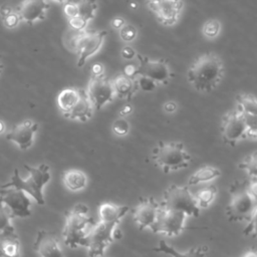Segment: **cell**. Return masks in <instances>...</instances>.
<instances>
[{
  "mask_svg": "<svg viewBox=\"0 0 257 257\" xmlns=\"http://www.w3.org/2000/svg\"><path fill=\"white\" fill-rule=\"evenodd\" d=\"M37 128V122L31 119H25L22 122L13 126V128L6 136V140L13 142L21 150H27L33 144L34 135Z\"/></svg>",
  "mask_w": 257,
  "mask_h": 257,
  "instance_id": "cell-18",
  "label": "cell"
},
{
  "mask_svg": "<svg viewBox=\"0 0 257 257\" xmlns=\"http://www.w3.org/2000/svg\"><path fill=\"white\" fill-rule=\"evenodd\" d=\"M221 31V23L217 19H211L204 23L202 32L203 35L208 39L216 38Z\"/></svg>",
  "mask_w": 257,
  "mask_h": 257,
  "instance_id": "cell-32",
  "label": "cell"
},
{
  "mask_svg": "<svg viewBox=\"0 0 257 257\" xmlns=\"http://www.w3.org/2000/svg\"><path fill=\"white\" fill-rule=\"evenodd\" d=\"M139 60L136 76L142 75L154 80L157 84H167L172 77V71L165 60H154L142 54L136 55Z\"/></svg>",
  "mask_w": 257,
  "mask_h": 257,
  "instance_id": "cell-10",
  "label": "cell"
},
{
  "mask_svg": "<svg viewBox=\"0 0 257 257\" xmlns=\"http://www.w3.org/2000/svg\"><path fill=\"white\" fill-rule=\"evenodd\" d=\"M103 71H104V68L102 66V64L100 63H95L92 65L91 67V72H92V75H101L103 74Z\"/></svg>",
  "mask_w": 257,
  "mask_h": 257,
  "instance_id": "cell-43",
  "label": "cell"
},
{
  "mask_svg": "<svg viewBox=\"0 0 257 257\" xmlns=\"http://www.w3.org/2000/svg\"><path fill=\"white\" fill-rule=\"evenodd\" d=\"M149 8L161 24L173 26L178 22L183 12L184 2L183 0H162L157 4L149 5Z\"/></svg>",
  "mask_w": 257,
  "mask_h": 257,
  "instance_id": "cell-16",
  "label": "cell"
},
{
  "mask_svg": "<svg viewBox=\"0 0 257 257\" xmlns=\"http://www.w3.org/2000/svg\"><path fill=\"white\" fill-rule=\"evenodd\" d=\"M178 108V105L175 101L173 100H169V101H166L165 104H164V110L168 113H172V112H175Z\"/></svg>",
  "mask_w": 257,
  "mask_h": 257,
  "instance_id": "cell-41",
  "label": "cell"
},
{
  "mask_svg": "<svg viewBox=\"0 0 257 257\" xmlns=\"http://www.w3.org/2000/svg\"><path fill=\"white\" fill-rule=\"evenodd\" d=\"M0 200L9 209L13 218H26L31 215L30 199L26 193L19 189L0 187Z\"/></svg>",
  "mask_w": 257,
  "mask_h": 257,
  "instance_id": "cell-13",
  "label": "cell"
},
{
  "mask_svg": "<svg viewBox=\"0 0 257 257\" xmlns=\"http://www.w3.org/2000/svg\"><path fill=\"white\" fill-rule=\"evenodd\" d=\"M152 157L165 174L187 168L192 160L186 147L180 142H159L153 149Z\"/></svg>",
  "mask_w": 257,
  "mask_h": 257,
  "instance_id": "cell-4",
  "label": "cell"
},
{
  "mask_svg": "<svg viewBox=\"0 0 257 257\" xmlns=\"http://www.w3.org/2000/svg\"><path fill=\"white\" fill-rule=\"evenodd\" d=\"M2 21L7 28H15L20 23L21 18L16 11L12 10L10 13L2 18Z\"/></svg>",
  "mask_w": 257,
  "mask_h": 257,
  "instance_id": "cell-37",
  "label": "cell"
},
{
  "mask_svg": "<svg viewBox=\"0 0 257 257\" xmlns=\"http://www.w3.org/2000/svg\"><path fill=\"white\" fill-rule=\"evenodd\" d=\"M93 112V106L86 94V91L84 89H81L79 99L77 100L76 104L72 107V109L65 115V117L72 119V120H78L85 122L92 116Z\"/></svg>",
  "mask_w": 257,
  "mask_h": 257,
  "instance_id": "cell-22",
  "label": "cell"
},
{
  "mask_svg": "<svg viewBox=\"0 0 257 257\" xmlns=\"http://www.w3.org/2000/svg\"><path fill=\"white\" fill-rule=\"evenodd\" d=\"M111 128H112V132L116 136L124 137L130 132V122L125 118L119 117V118L114 120V122L112 123V127Z\"/></svg>",
  "mask_w": 257,
  "mask_h": 257,
  "instance_id": "cell-33",
  "label": "cell"
},
{
  "mask_svg": "<svg viewBox=\"0 0 257 257\" xmlns=\"http://www.w3.org/2000/svg\"><path fill=\"white\" fill-rule=\"evenodd\" d=\"M49 4L46 0H23L16 9L22 21L32 25L45 18Z\"/></svg>",
  "mask_w": 257,
  "mask_h": 257,
  "instance_id": "cell-19",
  "label": "cell"
},
{
  "mask_svg": "<svg viewBox=\"0 0 257 257\" xmlns=\"http://www.w3.org/2000/svg\"><path fill=\"white\" fill-rule=\"evenodd\" d=\"M224 64L219 55L213 52L200 55L189 67V83L199 92H211L224 76Z\"/></svg>",
  "mask_w": 257,
  "mask_h": 257,
  "instance_id": "cell-1",
  "label": "cell"
},
{
  "mask_svg": "<svg viewBox=\"0 0 257 257\" xmlns=\"http://www.w3.org/2000/svg\"><path fill=\"white\" fill-rule=\"evenodd\" d=\"M107 32L105 30H83L73 40V48L77 54V66L94 55L102 46Z\"/></svg>",
  "mask_w": 257,
  "mask_h": 257,
  "instance_id": "cell-7",
  "label": "cell"
},
{
  "mask_svg": "<svg viewBox=\"0 0 257 257\" xmlns=\"http://www.w3.org/2000/svg\"><path fill=\"white\" fill-rule=\"evenodd\" d=\"M2 68H3V66H2V63H1V60H0V73L2 71Z\"/></svg>",
  "mask_w": 257,
  "mask_h": 257,
  "instance_id": "cell-52",
  "label": "cell"
},
{
  "mask_svg": "<svg viewBox=\"0 0 257 257\" xmlns=\"http://www.w3.org/2000/svg\"><path fill=\"white\" fill-rule=\"evenodd\" d=\"M13 219L9 209L0 200V233L4 231H15L11 224Z\"/></svg>",
  "mask_w": 257,
  "mask_h": 257,
  "instance_id": "cell-31",
  "label": "cell"
},
{
  "mask_svg": "<svg viewBox=\"0 0 257 257\" xmlns=\"http://www.w3.org/2000/svg\"><path fill=\"white\" fill-rule=\"evenodd\" d=\"M118 225L96 222L87 236V254L89 257L103 256L108 245L114 240L113 231Z\"/></svg>",
  "mask_w": 257,
  "mask_h": 257,
  "instance_id": "cell-9",
  "label": "cell"
},
{
  "mask_svg": "<svg viewBox=\"0 0 257 257\" xmlns=\"http://www.w3.org/2000/svg\"><path fill=\"white\" fill-rule=\"evenodd\" d=\"M136 80H137L139 89H142V90L147 91V92L155 90L157 88V86H158V84L154 80H152V79H150L148 77L142 76V75L136 76Z\"/></svg>",
  "mask_w": 257,
  "mask_h": 257,
  "instance_id": "cell-35",
  "label": "cell"
},
{
  "mask_svg": "<svg viewBox=\"0 0 257 257\" xmlns=\"http://www.w3.org/2000/svg\"><path fill=\"white\" fill-rule=\"evenodd\" d=\"M221 134L223 141L233 147L241 140L247 138L245 119L237 109L230 110L224 114L221 123Z\"/></svg>",
  "mask_w": 257,
  "mask_h": 257,
  "instance_id": "cell-12",
  "label": "cell"
},
{
  "mask_svg": "<svg viewBox=\"0 0 257 257\" xmlns=\"http://www.w3.org/2000/svg\"><path fill=\"white\" fill-rule=\"evenodd\" d=\"M64 186L72 192H77L85 188L87 184V177L83 171L78 169H69L64 172L63 177Z\"/></svg>",
  "mask_w": 257,
  "mask_h": 257,
  "instance_id": "cell-26",
  "label": "cell"
},
{
  "mask_svg": "<svg viewBox=\"0 0 257 257\" xmlns=\"http://www.w3.org/2000/svg\"><path fill=\"white\" fill-rule=\"evenodd\" d=\"M4 128H5V125H4V122L2 121V120H0V134L1 133H3V131H4Z\"/></svg>",
  "mask_w": 257,
  "mask_h": 257,
  "instance_id": "cell-50",
  "label": "cell"
},
{
  "mask_svg": "<svg viewBox=\"0 0 257 257\" xmlns=\"http://www.w3.org/2000/svg\"><path fill=\"white\" fill-rule=\"evenodd\" d=\"M157 253H164L170 255L172 257H205L208 248L207 246H199L195 248H191L187 252H180L176 250L173 246L169 245L165 240H161L157 247L152 249Z\"/></svg>",
  "mask_w": 257,
  "mask_h": 257,
  "instance_id": "cell-24",
  "label": "cell"
},
{
  "mask_svg": "<svg viewBox=\"0 0 257 257\" xmlns=\"http://www.w3.org/2000/svg\"><path fill=\"white\" fill-rule=\"evenodd\" d=\"M130 6H131L133 9H136V8L138 7V4L135 3V2H131V3H130Z\"/></svg>",
  "mask_w": 257,
  "mask_h": 257,
  "instance_id": "cell-51",
  "label": "cell"
},
{
  "mask_svg": "<svg viewBox=\"0 0 257 257\" xmlns=\"http://www.w3.org/2000/svg\"><path fill=\"white\" fill-rule=\"evenodd\" d=\"M78 16L82 17L87 22H90L95 17L97 10V1L96 0H79L76 2Z\"/></svg>",
  "mask_w": 257,
  "mask_h": 257,
  "instance_id": "cell-29",
  "label": "cell"
},
{
  "mask_svg": "<svg viewBox=\"0 0 257 257\" xmlns=\"http://www.w3.org/2000/svg\"><path fill=\"white\" fill-rule=\"evenodd\" d=\"M136 71H137V66L126 65L123 69V74L130 77H136Z\"/></svg>",
  "mask_w": 257,
  "mask_h": 257,
  "instance_id": "cell-42",
  "label": "cell"
},
{
  "mask_svg": "<svg viewBox=\"0 0 257 257\" xmlns=\"http://www.w3.org/2000/svg\"><path fill=\"white\" fill-rule=\"evenodd\" d=\"M24 168L29 174L26 179H22L18 170L15 169L10 181L1 186V188L14 187L31 196L38 205H44L43 188L50 180L49 167L45 164H41L38 167L24 165Z\"/></svg>",
  "mask_w": 257,
  "mask_h": 257,
  "instance_id": "cell-3",
  "label": "cell"
},
{
  "mask_svg": "<svg viewBox=\"0 0 257 257\" xmlns=\"http://www.w3.org/2000/svg\"><path fill=\"white\" fill-rule=\"evenodd\" d=\"M256 214H257V210L254 211V213L252 214L250 219L247 221L248 224L243 230V234L245 236H249V237H253V238L256 236Z\"/></svg>",
  "mask_w": 257,
  "mask_h": 257,
  "instance_id": "cell-38",
  "label": "cell"
},
{
  "mask_svg": "<svg viewBox=\"0 0 257 257\" xmlns=\"http://www.w3.org/2000/svg\"><path fill=\"white\" fill-rule=\"evenodd\" d=\"M95 221L89 215V209L82 203L76 204L65 213V221L62 230L64 244L69 248L86 247L87 236L95 225Z\"/></svg>",
  "mask_w": 257,
  "mask_h": 257,
  "instance_id": "cell-2",
  "label": "cell"
},
{
  "mask_svg": "<svg viewBox=\"0 0 257 257\" xmlns=\"http://www.w3.org/2000/svg\"><path fill=\"white\" fill-rule=\"evenodd\" d=\"M127 211V206L116 205L110 202H103L98 207L99 221L106 224L118 225Z\"/></svg>",
  "mask_w": 257,
  "mask_h": 257,
  "instance_id": "cell-21",
  "label": "cell"
},
{
  "mask_svg": "<svg viewBox=\"0 0 257 257\" xmlns=\"http://www.w3.org/2000/svg\"><path fill=\"white\" fill-rule=\"evenodd\" d=\"M120 55H121V57H122L123 59H125V60H132V59H134V58L136 57L137 52H136V50H135L132 46L125 45V46H123V47L121 48V50H120Z\"/></svg>",
  "mask_w": 257,
  "mask_h": 257,
  "instance_id": "cell-40",
  "label": "cell"
},
{
  "mask_svg": "<svg viewBox=\"0 0 257 257\" xmlns=\"http://www.w3.org/2000/svg\"><path fill=\"white\" fill-rule=\"evenodd\" d=\"M124 24V20L121 17H115L112 19L111 21V25L115 28V29H120Z\"/></svg>",
  "mask_w": 257,
  "mask_h": 257,
  "instance_id": "cell-44",
  "label": "cell"
},
{
  "mask_svg": "<svg viewBox=\"0 0 257 257\" xmlns=\"http://www.w3.org/2000/svg\"><path fill=\"white\" fill-rule=\"evenodd\" d=\"M86 94L93 108L101 109L105 104L112 101L114 97L111 80L104 76V74L92 75L87 84Z\"/></svg>",
  "mask_w": 257,
  "mask_h": 257,
  "instance_id": "cell-11",
  "label": "cell"
},
{
  "mask_svg": "<svg viewBox=\"0 0 257 257\" xmlns=\"http://www.w3.org/2000/svg\"><path fill=\"white\" fill-rule=\"evenodd\" d=\"M68 24L69 26L74 30V31H77V32H81L83 30H85L88 22L86 20H84L82 17L76 15L74 17H71V18H68Z\"/></svg>",
  "mask_w": 257,
  "mask_h": 257,
  "instance_id": "cell-36",
  "label": "cell"
},
{
  "mask_svg": "<svg viewBox=\"0 0 257 257\" xmlns=\"http://www.w3.org/2000/svg\"><path fill=\"white\" fill-rule=\"evenodd\" d=\"M162 0H147V3H148V6L149 5H153V4H157L159 2H161Z\"/></svg>",
  "mask_w": 257,
  "mask_h": 257,
  "instance_id": "cell-49",
  "label": "cell"
},
{
  "mask_svg": "<svg viewBox=\"0 0 257 257\" xmlns=\"http://www.w3.org/2000/svg\"><path fill=\"white\" fill-rule=\"evenodd\" d=\"M120 38L125 42H132L138 36L137 28L132 24H123V26L119 29Z\"/></svg>",
  "mask_w": 257,
  "mask_h": 257,
  "instance_id": "cell-34",
  "label": "cell"
},
{
  "mask_svg": "<svg viewBox=\"0 0 257 257\" xmlns=\"http://www.w3.org/2000/svg\"><path fill=\"white\" fill-rule=\"evenodd\" d=\"M161 204L153 197L141 199L133 211V218L140 230L153 228Z\"/></svg>",
  "mask_w": 257,
  "mask_h": 257,
  "instance_id": "cell-15",
  "label": "cell"
},
{
  "mask_svg": "<svg viewBox=\"0 0 257 257\" xmlns=\"http://www.w3.org/2000/svg\"><path fill=\"white\" fill-rule=\"evenodd\" d=\"M239 169L246 171L249 176V179L257 178V153L253 152L249 156H247L242 162L238 165Z\"/></svg>",
  "mask_w": 257,
  "mask_h": 257,
  "instance_id": "cell-30",
  "label": "cell"
},
{
  "mask_svg": "<svg viewBox=\"0 0 257 257\" xmlns=\"http://www.w3.org/2000/svg\"><path fill=\"white\" fill-rule=\"evenodd\" d=\"M112 87L114 91V96L118 98L131 100L136 92L139 90L136 77H130L124 74L116 75L112 80Z\"/></svg>",
  "mask_w": 257,
  "mask_h": 257,
  "instance_id": "cell-20",
  "label": "cell"
},
{
  "mask_svg": "<svg viewBox=\"0 0 257 257\" xmlns=\"http://www.w3.org/2000/svg\"><path fill=\"white\" fill-rule=\"evenodd\" d=\"M33 249L40 257H64L57 236L46 230L37 232Z\"/></svg>",
  "mask_w": 257,
  "mask_h": 257,
  "instance_id": "cell-17",
  "label": "cell"
},
{
  "mask_svg": "<svg viewBox=\"0 0 257 257\" xmlns=\"http://www.w3.org/2000/svg\"><path fill=\"white\" fill-rule=\"evenodd\" d=\"M216 195H217V188L214 185H211L209 187L203 188L202 190L198 191L194 195V198L197 203V206L200 209H202V208L209 207L214 201Z\"/></svg>",
  "mask_w": 257,
  "mask_h": 257,
  "instance_id": "cell-28",
  "label": "cell"
},
{
  "mask_svg": "<svg viewBox=\"0 0 257 257\" xmlns=\"http://www.w3.org/2000/svg\"><path fill=\"white\" fill-rule=\"evenodd\" d=\"M230 202L226 208L228 220L231 222L248 221L257 210L256 199L247 189V181H235L230 187Z\"/></svg>",
  "mask_w": 257,
  "mask_h": 257,
  "instance_id": "cell-5",
  "label": "cell"
},
{
  "mask_svg": "<svg viewBox=\"0 0 257 257\" xmlns=\"http://www.w3.org/2000/svg\"><path fill=\"white\" fill-rule=\"evenodd\" d=\"M242 257H257V254L254 250H249Z\"/></svg>",
  "mask_w": 257,
  "mask_h": 257,
  "instance_id": "cell-47",
  "label": "cell"
},
{
  "mask_svg": "<svg viewBox=\"0 0 257 257\" xmlns=\"http://www.w3.org/2000/svg\"><path fill=\"white\" fill-rule=\"evenodd\" d=\"M81 89L75 87H67L62 89L57 95V105L65 116L72 107L76 104L77 100L79 99Z\"/></svg>",
  "mask_w": 257,
  "mask_h": 257,
  "instance_id": "cell-25",
  "label": "cell"
},
{
  "mask_svg": "<svg viewBox=\"0 0 257 257\" xmlns=\"http://www.w3.org/2000/svg\"><path fill=\"white\" fill-rule=\"evenodd\" d=\"M132 111H133V106H132L130 103H127V104H125V105H123V106L121 107V109H120V111H119V114H120L121 116H126V115L131 114Z\"/></svg>",
  "mask_w": 257,
  "mask_h": 257,
  "instance_id": "cell-45",
  "label": "cell"
},
{
  "mask_svg": "<svg viewBox=\"0 0 257 257\" xmlns=\"http://www.w3.org/2000/svg\"><path fill=\"white\" fill-rule=\"evenodd\" d=\"M51 1H54V2H57V3H61V4H65L67 2H78L79 0H51Z\"/></svg>",
  "mask_w": 257,
  "mask_h": 257,
  "instance_id": "cell-48",
  "label": "cell"
},
{
  "mask_svg": "<svg viewBox=\"0 0 257 257\" xmlns=\"http://www.w3.org/2000/svg\"><path fill=\"white\" fill-rule=\"evenodd\" d=\"M63 12L65 14V16L68 18L74 17L78 14V10H77V4L76 2H67L65 4H63Z\"/></svg>",
  "mask_w": 257,
  "mask_h": 257,
  "instance_id": "cell-39",
  "label": "cell"
},
{
  "mask_svg": "<svg viewBox=\"0 0 257 257\" xmlns=\"http://www.w3.org/2000/svg\"><path fill=\"white\" fill-rule=\"evenodd\" d=\"M221 176V171L215 167L206 165L197 170L188 180L189 186H196L200 183L209 182Z\"/></svg>",
  "mask_w": 257,
  "mask_h": 257,
  "instance_id": "cell-27",
  "label": "cell"
},
{
  "mask_svg": "<svg viewBox=\"0 0 257 257\" xmlns=\"http://www.w3.org/2000/svg\"><path fill=\"white\" fill-rule=\"evenodd\" d=\"M20 241L15 231L0 233V257H19Z\"/></svg>",
  "mask_w": 257,
  "mask_h": 257,
  "instance_id": "cell-23",
  "label": "cell"
},
{
  "mask_svg": "<svg viewBox=\"0 0 257 257\" xmlns=\"http://www.w3.org/2000/svg\"><path fill=\"white\" fill-rule=\"evenodd\" d=\"M187 215L183 212L160 207L156 222L151 229L155 233L164 234L169 237L178 236L185 229Z\"/></svg>",
  "mask_w": 257,
  "mask_h": 257,
  "instance_id": "cell-8",
  "label": "cell"
},
{
  "mask_svg": "<svg viewBox=\"0 0 257 257\" xmlns=\"http://www.w3.org/2000/svg\"><path fill=\"white\" fill-rule=\"evenodd\" d=\"M161 206L193 217H198L201 210L197 206L194 195L190 192L189 188L179 185H171L166 189Z\"/></svg>",
  "mask_w": 257,
  "mask_h": 257,
  "instance_id": "cell-6",
  "label": "cell"
},
{
  "mask_svg": "<svg viewBox=\"0 0 257 257\" xmlns=\"http://www.w3.org/2000/svg\"><path fill=\"white\" fill-rule=\"evenodd\" d=\"M237 110L243 115L247 125V138H257V101L251 93H240L236 97Z\"/></svg>",
  "mask_w": 257,
  "mask_h": 257,
  "instance_id": "cell-14",
  "label": "cell"
},
{
  "mask_svg": "<svg viewBox=\"0 0 257 257\" xmlns=\"http://www.w3.org/2000/svg\"><path fill=\"white\" fill-rule=\"evenodd\" d=\"M12 11V8L6 4H3L0 6V15H1V18L5 17L8 13H10Z\"/></svg>",
  "mask_w": 257,
  "mask_h": 257,
  "instance_id": "cell-46",
  "label": "cell"
}]
</instances>
